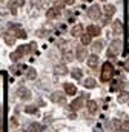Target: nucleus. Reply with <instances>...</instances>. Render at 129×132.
Segmentation results:
<instances>
[{
	"mask_svg": "<svg viewBox=\"0 0 129 132\" xmlns=\"http://www.w3.org/2000/svg\"><path fill=\"white\" fill-rule=\"evenodd\" d=\"M112 75H114V66L112 63H109V62H106V63H103L101 66V81H109L111 78H112Z\"/></svg>",
	"mask_w": 129,
	"mask_h": 132,
	"instance_id": "nucleus-1",
	"label": "nucleus"
},
{
	"mask_svg": "<svg viewBox=\"0 0 129 132\" xmlns=\"http://www.w3.org/2000/svg\"><path fill=\"white\" fill-rule=\"evenodd\" d=\"M120 51H122V40H114V42H111V45H109V49H108V57L114 59V57H115Z\"/></svg>",
	"mask_w": 129,
	"mask_h": 132,
	"instance_id": "nucleus-2",
	"label": "nucleus"
},
{
	"mask_svg": "<svg viewBox=\"0 0 129 132\" xmlns=\"http://www.w3.org/2000/svg\"><path fill=\"white\" fill-rule=\"evenodd\" d=\"M26 52H29V45H28V46H20L15 52H12V54H11V60H12V62H17V60H20V59L23 57V54H26Z\"/></svg>",
	"mask_w": 129,
	"mask_h": 132,
	"instance_id": "nucleus-3",
	"label": "nucleus"
},
{
	"mask_svg": "<svg viewBox=\"0 0 129 132\" xmlns=\"http://www.w3.org/2000/svg\"><path fill=\"white\" fill-rule=\"evenodd\" d=\"M9 29L12 31V34L17 37V38H26V31L20 26V25H9Z\"/></svg>",
	"mask_w": 129,
	"mask_h": 132,
	"instance_id": "nucleus-4",
	"label": "nucleus"
},
{
	"mask_svg": "<svg viewBox=\"0 0 129 132\" xmlns=\"http://www.w3.org/2000/svg\"><path fill=\"white\" fill-rule=\"evenodd\" d=\"M88 15L92 19V20H98L101 17V8L98 5H92L89 9H88Z\"/></svg>",
	"mask_w": 129,
	"mask_h": 132,
	"instance_id": "nucleus-5",
	"label": "nucleus"
},
{
	"mask_svg": "<svg viewBox=\"0 0 129 132\" xmlns=\"http://www.w3.org/2000/svg\"><path fill=\"white\" fill-rule=\"evenodd\" d=\"M75 59H77L78 62H85V59H88V51H86V48H85L83 45L77 46V51H75Z\"/></svg>",
	"mask_w": 129,
	"mask_h": 132,
	"instance_id": "nucleus-6",
	"label": "nucleus"
},
{
	"mask_svg": "<svg viewBox=\"0 0 129 132\" xmlns=\"http://www.w3.org/2000/svg\"><path fill=\"white\" fill-rule=\"evenodd\" d=\"M83 95H85V97H78V98L72 100V103H71V109H72V111H78V109L83 108V103H85V98H86L88 94H83Z\"/></svg>",
	"mask_w": 129,
	"mask_h": 132,
	"instance_id": "nucleus-7",
	"label": "nucleus"
},
{
	"mask_svg": "<svg viewBox=\"0 0 129 132\" xmlns=\"http://www.w3.org/2000/svg\"><path fill=\"white\" fill-rule=\"evenodd\" d=\"M17 95H19V98H22V100H29L32 97L31 95V91L29 89H26V88H23V86H20L19 89H17Z\"/></svg>",
	"mask_w": 129,
	"mask_h": 132,
	"instance_id": "nucleus-8",
	"label": "nucleus"
},
{
	"mask_svg": "<svg viewBox=\"0 0 129 132\" xmlns=\"http://www.w3.org/2000/svg\"><path fill=\"white\" fill-rule=\"evenodd\" d=\"M60 12H62V8L52 6V8H49V9L46 11V17H48V19H55V17L60 15Z\"/></svg>",
	"mask_w": 129,
	"mask_h": 132,
	"instance_id": "nucleus-9",
	"label": "nucleus"
},
{
	"mask_svg": "<svg viewBox=\"0 0 129 132\" xmlns=\"http://www.w3.org/2000/svg\"><path fill=\"white\" fill-rule=\"evenodd\" d=\"M86 32L89 34L91 37H98L100 32H101V29H100V26H97V25H89V26L86 28Z\"/></svg>",
	"mask_w": 129,
	"mask_h": 132,
	"instance_id": "nucleus-10",
	"label": "nucleus"
},
{
	"mask_svg": "<svg viewBox=\"0 0 129 132\" xmlns=\"http://www.w3.org/2000/svg\"><path fill=\"white\" fill-rule=\"evenodd\" d=\"M15 35L12 32H3V40H5V43L6 45H9V46H12L14 43H15Z\"/></svg>",
	"mask_w": 129,
	"mask_h": 132,
	"instance_id": "nucleus-11",
	"label": "nucleus"
},
{
	"mask_svg": "<svg viewBox=\"0 0 129 132\" xmlns=\"http://www.w3.org/2000/svg\"><path fill=\"white\" fill-rule=\"evenodd\" d=\"M63 88H64V94L66 95H75L77 94V88L72 83H64Z\"/></svg>",
	"mask_w": 129,
	"mask_h": 132,
	"instance_id": "nucleus-12",
	"label": "nucleus"
},
{
	"mask_svg": "<svg viewBox=\"0 0 129 132\" xmlns=\"http://www.w3.org/2000/svg\"><path fill=\"white\" fill-rule=\"evenodd\" d=\"M112 31H114L115 35H120V34L123 32V25H122L120 20H115V22L112 23Z\"/></svg>",
	"mask_w": 129,
	"mask_h": 132,
	"instance_id": "nucleus-13",
	"label": "nucleus"
},
{
	"mask_svg": "<svg viewBox=\"0 0 129 132\" xmlns=\"http://www.w3.org/2000/svg\"><path fill=\"white\" fill-rule=\"evenodd\" d=\"M86 62H88V66H91V68H95L98 65V62H100V59H98V55L94 54V55H89L88 59H86Z\"/></svg>",
	"mask_w": 129,
	"mask_h": 132,
	"instance_id": "nucleus-14",
	"label": "nucleus"
},
{
	"mask_svg": "<svg viewBox=\"0 0 129 132\" xmlns=\"http://www.w3.org/2000/svg\"><path fill=\"white\" fill-rule=\"evenodd\" d=\"M51 101H54V103H64V95L62 92H54L51 95Z\"/></svg>",
	"mask_w": 129,
	"mask_h": 132,
	"instance_id": "nucleus-15",
	"label": "nucleus"
},
{
	"mask_svg": "<svg viewBox=\"0 0 129 132\" xmlns=\"http://www.w3.org/2000/svg\"><path fill=\"white\" fill-rule=\"evenodd\" d=\"M71 34H72V37H78V35H82L83 34V25H75V26H72V29H71Z\"/></svg>",
	"mask_w": 129,
	"mask_h": 132,
	"instance_id": "nucleus-16",
	"label": "nucleus"
},
{
	"mask_svg": "<svg viewBox=\"0 0 129 132\" xmlns=\"http://www.w3.org/2000/svg\"><path fill=\"white\" fill-rule=\"evenodd\" d=\"M83 86H85V88H88V89H94V88L97 86V81L94 80V78H85Z\"/></svg>",
	"mask_w": 129,
	"mask_h": 132,
	"instance_id": "nucleus-17",
	"label": "nucleus"
},
{
	"mask_svg": "<svg viewBox=\"0 0 129 132\" xmlns=\"http://www.w3.org/2000/svg\"><path fill=\"white\" fill-rule=\"evenodd\" d=\"M88 111H89L91 114H95L97 111H98V104H97V101H94V100H89V101H88Z\"/></svg>",
	"mask_w": 129,
	"mask_h": 132,
	"instance_id": "nucleus-18",
	"label": "nucleus"
},
{
	"mask_svg": "<svg viewBox=\"0 0 129 132\" xmlns=\"http://www.w3.org/2000/svg\"><path fill=\"white\" fill-rule=\"evenodd\" d=\"M22 71H25V65H14V66H11V72H12L14 75L22 74Z\"/></svg>",
	"mask_w": 129,
	"mask_h": 132,
	"instance_id": "nucleus-19",
	"label": "nucleus"
},
{
	"mask_svg": "<svg viewBox=\"0 0 129 132\" xmlns=\"http://www.w3.org/2000/svg\"><path fill=\"white\" fill-rule=\"evenodd\" d=\"M114 12H115V6L108 3V5L104 6V14H106V17H111V15H114Z\"/></svg>",
	"mask_w": 129,
	"mask_h": 132,
	"instance_id": "nucleus-20",
	"label": "nucleus"
},
{
	"mask_svg": "<svg viewBox=\"0 0 129 132\" xmlns=\"http://www.w3.org/2000/svg\"><path fill=\"white\" fill-rule=\"evenodd\" d=\"M71 75H72L75 80H80V78L83 77V71H82V69H78V68H74V69L71 71Z\"/></svg>",
	"mask_w": 129,
	"mask_h": 132,
	"instance_id": "nucleus-21",
	"label": "nucleus"
},
{
	"mask_svg": "<svg viewBox=\"0 0 129 132\" xmlns=\"http://www.w3.org/2000/svg\"><path fill=\"white\" fill-rule=\"evenodd\" d=\"M128 100H129V92H126V91L120 92L118 97H117V101H118V103H126Z\"/></svg>",
	"mask_w": 129,
	"mask_h": 132,
	"instance_id": "nucleus-22",
	"label": "nucleus"
},
{
	"mask_svg": "<svg viewBox=\"0 0 129 132\" xmlns=\"http://www.w3.org/2000/svg\"><path fill=\"white\" fill-rule=\"evenodd\" d=\"M91 48H92V51H95L97 54H98V52L103 49V42H101V40H97V42L92 43V46H91Z\"/></svg>",
	"mask_w": 129,
	"mask_h": 132,
	"instance_id": "nucleus-23",
	"label": "nucleus"
},
{
	"mask_svg": "<svg viewBox=\"0 0 129 132\" xmlns=\"http://www.w3.org/2000/svg\"><path fill=\"white\" fill-rule=\"evenodd\" d=\"M55 74H60V75L68 74V68H66L64 65H57L55 66Z\"/></svg>",
	"mask_w": 129,
	"mask_h": 132,
	"instance_id": "nucleus-24",
	"label": "nucleus"
},
{
	"mask_svg": "<svg viewBox=\"0 0 129 132\" xmlns=\"http://www.w3.org/2000/svg\"><path fill=\"white\" fill-rule=\"evenodd\" d=\"M123 85H125V81H122V80H117V81H112V85H111V91H117V89H120V88H123Z\"/></svg>",
	"mask_w": 129,
	"mask_h": 132,
	"instance_id": "nucleus-25",
	"label": "nucleus"
},
{
	"mask_svg": "<svg viewBox=\"0 0 129 132\" xmlns=\"http://www.w3.org/2000/svg\"><path fill=\"white\" fill-rule=\"evenodd\" d=\"M35 75H37V72H35L34 68H28V69H26V78H28V80H34Z\"/></svg>",
	"mask_w": 129,
	"mask_h": 132,
	"instance_id": "nucleus-26",
	"label": "nucleus"
},
{
	"mask_svg": "<svg viewBox=\"0 0 129 132\" xmlns=\"http://www.w3.org/2000/svg\"><path fill=\"white\" fill-rule=\"evenodd\" d=\"M26 132H42V126H40L38 123H32L31 126L28 128V131Z\"/></svg>",
	"mask_w": 129,
	"mask_h": 132,
	"instance_id": "nucleus-27",
	"label": "nucleus"
},
{
	"mask_svg": "<svg viewBox=\"0 0 129 132\" xmlns=\"http://www.w3.org/2000/svg\"><path fill=\"white\" fill-rule=\"evenodd\" d=\"M62 55H63V59L66 60V62H71V60H72V52H71L69 49H63Z\"/></svg>",
	"mask_w": 129,
	"mask_h": 132,
	"instance_id": "nucleus-28",
	"label": "nucleus"
},
{
	"mask_svg": "<svg viewBox=\"0 0 129 132\" xmlns=\"http://www.w3.org/2000/svg\"><path fill=\"white\" fill-rule=\"evenodd\" d=\"M91 43V35L86 32V34H83L82 35V45H89Z\"/></svg>",
	"mask_w": 129,
	"mask_h": 132,
	"instance_id": "nucleus-29",
	"label": "nucleus"
},
{
	"mask_svg": "<svg viewBox=\"0 0 129 132\" xmlns=\"http://www.w3.org/2000/svg\"><path fill=\"white\" fill-rule=\"evenodd\" d=\"M25 112H28V114H37V108L35 106H26Z\"/></svg>",
	"mask_w": 129,
	"mask_h": 132,
	"instance_id": "nucleus-30",
	"label": "nucleus"
},
{
	"mask_svg": "<svg viewBox=\"0 0 129 132\" xmlns=\"http://www.w3.org/2000/svg\"><path fill=\"white\" fill-rule=\"evenodd\" d=\"M8 8H9V11H11V14H17V9H15V5L14 3H8Z\"/></svg>",
	"mask_w": 129,
	"mask_h": 132,
	"instance_id": "nucleus-31",
	"label": "nucleus"
},
{
	"mask_svg": "<svg viewBox=\"0 0 129 132\" xmlns=\"http://www.w3.org/2000/svg\"><path fill=\"white\" fill-rule=\"evenodd\" d=\"M9 126H11V128H17V126H19V121H17V118H14V117H12V118L9 120Z\"/></svg>",
	"mask_w": 129,
	"mask_h": 132,
	"instance_id": "nucleus-32",
	"label": "nucleus"
},
{
	"mask_svg": "<svg viewBox=\"0 0 129 132\" xmlns=\"http://www.w3.org/2000/svg\"><path fill=\"white\" fill-rule=\"evenodd\" d=\"M15 5H17V6H23V5H25V0H17Z\"/></svg>",
	"mask_w": 129,
	"mask_h": 132,
	"instance_id": "nucleus-33",
	"label": "nucleus"
},
{
	"mask_svg": "<svg viewBox=\"0 0 129 132\" xmlns=\"http://www.w3.org/2000/svg\"><path fill=\"white\" fill-rule=\"evenodd\" d=\"M42 5H43V6H48V5H49V0H42Z\"/></svg>",
	"mask_w": 129,
	"mask_h": 132,
	"instance_id": "nucleus-34",
	"label": "nucleus"
},
{
	"mask_svg": "<svg viewBox=\"0 0 129 132\" xmlns=\"http://www.w3.org/2000/svg\"><path fill=\"white\" fill-rule=\"evenodd\" d=\"M74 2H75V0H64L66 5H74Z\"/></svg>",
	"mask_w": 129,
	"mask_h": 132,
	"instance_id": "nucleus-35",
	"label": "nucleus"
},
{
	"mask_svg": "<svg viewBox=\"0 0 129 132\" xmlns=\"http://www.w3.org/2000/svg\"><path fill=\"white\" fill-rule=\"evenodd\" d=\"M125 69H128V71H129V60L125 63Z\"/></svg>",
	"mask_w": 129,
	"mask_h": 132,
	"instance_id": "nucleus-36",
	"label": "nucleus"
},
{
	"mask_svg": "<svg viewBox=\"0 0 129 132\" xmlns=\"http://www.w3.org/2000/svg\"><path fill=\"white\" fill-rule=\"evenodd\" d=\"M83 2H91V0H83Z\"/></svg>",
	"mask_w": 129,
	"mask_h": 132,
	"instance_id": "nucleus-37",
	"label": "nucleus"
}]
</instances>
